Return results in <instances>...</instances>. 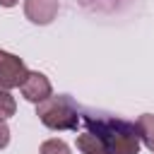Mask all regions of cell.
I'll return each mask as SVG.
<instances>
[{"label":"cell","mask_w":154,"mask_h":154,"mask_svg":"<svg viewBox=\"0 0 154 154\" xmlns=\"http://www.w3.org/2000/svg\"><path fill=\"white\" fill-rule=\"evenodd\" d=\"M84 125L89 128V132H94L103 140V144L108 147V154H137L140 152V135H137L135 123H125L118 118L96 120V118L87 116Z\"/></svg>","instance_id":"obj_1"},{"label":"cell","mask_w":154,"mask_h":154,"mask_svg":"<svg viewBox=\"0 0 154 154\" xmlns=\"http://www.w3.org/2000/svg\"><path fill=\"white\" fill-rule=\"evenodd\" d=\"M36 116L51 130H77L79 125L77 108L67 96H48L46 101L36 103Z\"/></svg>","instance_id":"obj_2"},{"label":"cell","mask_w":154,"mask_h":154,"mask_svg":"<svg viewBox=\"0 0 154 154\" xmlns=\"http://www.w3.org/2000/svg\"><path fill=\"white\" fill-rule=\"evenodd\" d=\"M26 75H29V70L22 58H17L7 51H0V91H10L14 87H22Z\"/></svg>","instance_id":"obj_3"},{"label":"cell","mask_w":154,"mask_h":154,"mask_svg":"<svg viewBox=\"0 0 154 154\" xmlns=\"http://www.w3.org/2000/svg\"><path fill=\"white\" fill-rule=\"evenodd\" d=\"M19 89H22V96L26 101H31V103H41L48 96H53V87H51L48 77L41 75V72H29Z\"/></svg>","instance_id":"obj_4"},{"label":"cell","mask_w":154,"mask_h":154,"mask_svg":"<svg viewBox=\"0 0 154 154\" xmlns=\"http://www.w3.org/2000/svg\"><path fill=\"white\" fill-rule=\"evenodd\" d=\"M24 14L34 24H51L58 14V0H24Z\"/></svg>","instance_id":"obj_5"},{"label":"cell","mask_w":154,"mask_h":154,"mask_svg":"<svg viewBox=\"0 0 154 154\" xmlns=\"http://www.w3.org/2000/svg\"><path fill=\"white\" fill-rule=\"evenodd\" d=\"M77 149L82 154H108V147L103 144V140L94 132H84L77 137Z\"/></svg>","instance_id":"obj_6"},{"label":"cell","mask_w":154,"mask_h":154,"mask_svg":"<svg viewBox=\"0 0 154 154\" xmlns=\"http://www.w3.org/2000/svg\"><path fill=\"white\" fill-rule=\"evenodd\" d=\"M135 125H137V135H140V140L144 142V147L154 152V116H152V113H144V116L137 118Z\"/></svg>","instance_id":"obj_7"},{"label":"cell","mask_w":154,"mask_h":154,"mask_svg":"<svg viewBox=\"0 0 154 154\" xmlns=\"http://www.w3.org/2000/svg\"><path fill=\"white\" fill-rule=\"evenodd\" d=\"M14 111H17L14 96H12L10 91H0V118L5 120V118H10V116H14Z\"/></svg>","instance_id":"obj_8"},{"label":"cell","mask_w":154,"mask_h":154,"mask_svg":"<svg viewBox=\"0 0 154 154\" xmlns=\"http://www.w3.org/2000/svg\"><path fill=\"white\" fill-rule=\"evenodd\" d=\"M41 154H70V147L63 140H46L41 144Z\"/></svg>","instance_id":"obj_9"},{"label":"cell","mask_w":154,"mask_h":154,"mask_svg":"<svg viewBox=\"0 0 154 154\" xmlns=\"http://www.w3.org/2000/svg\"><path fill=\"white\" fill-rule=\"evenodd\" d=\"M7 142H10V128H7V123L0 118V149L7 147Z\"/></svg>","instance_id":"obj_10"},{"label":"cell","mask_w":154,"mask_h":154,"mask_svg":"<svg viewBox=\"0 0 154 154\" xmlns=\"http://www.w3.org/2000/svg\"><path fill=\"white\" fill-rule=\"evenodd\" d=\"M17 2H19V0H0V5H2V7H14Z\"/></svg>","instance_id":"obj_11"}]
</instances>
